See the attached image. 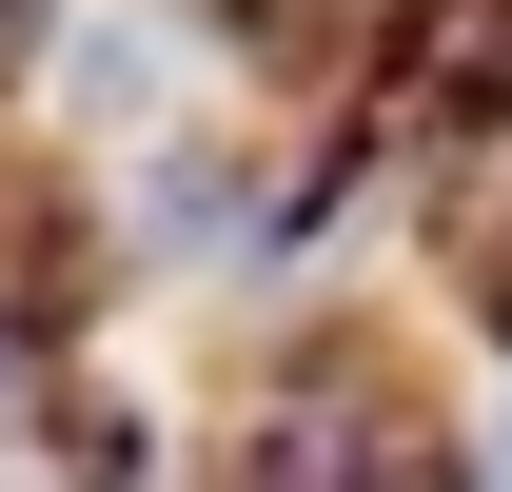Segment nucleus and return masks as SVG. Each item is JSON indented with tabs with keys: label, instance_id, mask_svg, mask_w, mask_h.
<instances>
[{
	"label": "nucleus",
	"instance_id": "obj_1",
	"mask_svg": "<svg viewBox=\"0 0 512 492\" xmlns=\"http://www.w3.org/2000/svg\"><path fill=\"white\" fill-rule=\"evenodd\" d=\"M256 492H434V453H414V414H394V394L296 374V394L256 414Z\"/></svg>",
	"mask_w": 512,
	"mask_h": 492
},
{
	"label": "nucleus",
	"instance_id": "obj_2",
	"mask_svg": "<svg viewBox=\"0 0 512 492\" xmlns=\"http://www.w3.org/2000/svg\"><path fill=\"white\" fill-rule=\"evenodd\" d=\"M20 394H40V355H20V335H0V433H20Z\"/></svg>",
	"mask_w": 512,
	"mask_h": 492
}]
</instances>
